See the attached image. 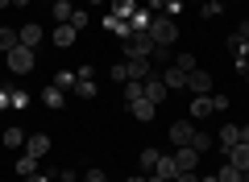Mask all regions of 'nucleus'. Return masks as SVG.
<instances>
[{
  "mask_svg": "<svg viewBox=\"0 0 249 182\" xmlns=\"http://www.w3.org/2000/svg\"><path fill=\"white\" fill-rule=\"evenodd\" d=\"M175 37H178L175 17H154L150 21V42L154 46H175Z\"/></svg>",
  "mask_w": 249,
  "mask_h": 182,
  "instance_id": "1",
  "label": "nucleus"
},
{
  "mask_svg": "<svg viewBox=\"0 0 249 182\" xmlns=\"http://www.w3.org/2000/svg\"><path fill=\"white\" fill-rule=\"evenodd\" d=\"M4 58H9V70H13V75H29L34 62H37V54L29 50V46H17V50H9Z\"/></svg>",
  "mask_w": 249,
  "mask_h": 182,
  "instance_id": "2",
  "label": "nucleus"
},
{
  "mask_svg": "<svg viewBox=\"0 0 249 182\" xmlns=\"http://www.w3.org/2000/svg\"><path fill=\"white\" fill-rule=\"evenodd\" d=\"M150 50H154L150 33H129L124 37V58H150Z\"/></svg>",
  "mask_w": 249,
  "mask_h": 182,
  "instance_id": "3",
  "label": "nucleus"
},
{
  "mask_svg": "<svg viewBox=\"0 0 249 182\" xmlns=\"http://www.w3.org/2000/svg\"><path fill=\"white\" fill-rule=\"evenodd\" d=\"M196 129H199V124H191V120L170 124V141H175V149H187V145H191V141H196Z\"/></svg>",
  "mask_w": 249,
  "mask_h": 182,
  "instance_id": "4",
  "label": "nucleus"
},
{
  "mask_svg": "<svg viewBox=\"0 0 249 182\" xmlns=\"http://www.w3.org/2000/svg\"><path fill=\"white\" fill-rule=\"evenodd\" d=\"M187 91L191 96H212V75L208 70H191L187 75Z\"/></svg>",
  "mask_w": 249,
  "mask_h": 182,
  "instance_id": "5",
  "label": "nucleus"
},
{
  "mask_svg": "<svg viewBox=\"0 0 249 182\" xmlns=\"http://www.w3.org/2000/svg\"><path fill=\"white\" fill-rule=\"evenodd\" d=\"M199 157H204V153H196L191 145H187V149H175V165H178V174H191V170L199 165Z\"/></svg>",
  "mask_w": 249,
  "mask_h": 182,
  "instance_id": "6",
  "label": "nucleus"
},
{
  "mask_svg": "<svg viewBox=\"0 0 249 182\" xmlns=\"http://www.w3.org/2000/svg\"><path fill=\"white\" fill-rule=\"evenodd\" d=\"M162 83H166V91H187V70H178L175 62H170V66L162 70Z\"/></svg>",
  "mask_w": 249,
  "mask_h": 182,
  "instance_id": "7",
  "label": "nucleus"
},
{
  "mask_svg": "<svg viewBox=\"0 0 249 182\" xmlns=\"http://www.w3.org/2000/svg\"><path fill=\"white\" fill-rule=\"evenodd\" d=\"M154 17H158V13H150L145 4H137V13L129 17V29H133V33H150V21Z\"/></svg>",
  "mask_w": 249,
  "mask_h": 182,
  "instance_id": "8",
  "label": "nucleus"
},
{
  "mask_svg": "<svg viewBox=\"0 0 249 182\" xmlns=\"http://www.w3.org/2000/svg\"><path fill=\"white\" fill-rule=\"evenodd\" d=\"M166 96H170V91H166V83H162V75H150V79H145V99H150V104H162Z\"/></svg>",
  "mask_w": 249,
  "mask_h": 182,
  "instance_id": "9",
  "label": "nucleus"
},
{
  "mask_svg": "<svg viewBox=\"0 0 249 182\" xmlns=\"http://www.w3.org/2000/svg\"><path fill=\"white\" fill-rule=\"evenodd\" d=\"M224 157H229V165H237L241 174L249 170V145H245V141H237V145H232V149H229Z\"/></svg>",
  "mask_w": 249,
  "mask_h": 182,
  "instance_id": "10",
  "label": "nucleus"
},
{
  "mask_svg": "<svg viewBox=\"0 0 249 182\" xmlns=\"http://www.w3.org/2000/svg\"><path fill=\"white\" fill-rule=\"evenodd\" d=\"M75 37H79V29H75V25H54V46H58V50H71Z\"/></svg>",
  "mask_w": 249,
  "mask_h": 182,
  "instance_id": "11",
  "label": "nucleus"
},
{
  "mask_svg": "<svg viewBox=\"0 0 249 182\" xmlns=\"http://www.w3.org/2000/svg\"><path fill=\"white\" fill-rule=\"evenodd\" d=\"M124 66H129V79H137V83H145V79L154 75L150 58H129V62H124Z\"/></svg>",
  "mask_w": 249,
  "mask_h": 182,
  "instance_id": "12",
  "label": "nucleus"
},
{
  "mask_svg": "<svg viewBox=\"0 0 249 182\" xmlns=\"http://www.w3.org/2000/svg\"><path fill=\"white\" fill-rule=\"evenodd\" d=\"M25 153L29 157H46L50 153V137H46V132H34V137L25 141Z\"/></svg>",
  "mask_w": 249,
  "mask_h": 182,
  "instance_id": "13",
  "label": "nucleus"
},
{
  "mask_svg": "<svg viewBox=\"0 0 249 182\" xmlns=\"http://www.w3.org/2000/svg\"><path fill=\"white\" fill-rule=\"evenodd\" d=\"M237 141H241V129H237V124H224V129L216 132V145H220L224 153H229V149L237 145Z\"/></svg>",
  "mask_w": 249,
  "mask_h": 182,
  "instance_id": "14",
  "label": "nucleus"
},
{
  "mask_svg": "<svg viewBox=\"0 0 249 182\" xmlns=\"http://www.w3.org/2000/svg\"><path fill=\"white\" fill-rule=\"evenodd\" d=\"M212 112H216V108H212V96H191V116H196V120H208Z\"/></svg>",
  "mask_w": 249,
  "mask_h": 182,
  "instance_id": "15",
  "label": "nucleus"
},
{
  "mask_svg": "<svg viewBox=\"0 0 249 182\" xmlns=\"http://www.w3.org/2000/svg\"><path fill=\"white\" fill-rule=\"evenodd\" d=\"M17 33H21V46H29V50H37V46H42V25H21L17 29Z\"/></svg>",
  "mask_w": 249,
  "mask_h": 182,
  "instance_id": "16",
  "label": "nucleus"
},
{
  "mask_svg": "<svg viewBox=\"0 0 249 182\" xmlns=\"http://www.w3.org/2000/svg\"><path fill=\"white\" fill-rule=\"evenodd\" d=\"M21 46V33L13 25H0V54H9V50H17Z\"/></svg>",
  "mask_w": 249,
  "mask_h": 182,
  "instance_id": "17",
  "label": "nucleus"
},
{
  "mask_svg": "<svg viewBox=\"0 0 249 182\" xmlns=\"http://www.w3.org/2000/svg\"><path fill=\"white\" fill-rule=\"evenodd\" d=\"M154 174H158V178H166V182H175V178H178L175 157H166V153H162V157H158V165H154Z\"/></svg>",
  "mask_w": 249,
  "mask_h": 182,
  "instance_id": "18",
  "label": "nucleus"
},
{
  "mask_svg": "<svg viewBox=\"0 0 249 182\" xmlns=\"http://www.w3.org/2000/svg\"><path fill=\"white\" fill-rule=\"evenodd\" d=\"M108 9H112V17H121V21H129L137 13V0H108Z\"/></svg>",
  "mask_w": 249,
  "mask_h": 182,
  "instance_id": "19",
  "label": "nucleus"
},
{
  "mask_svg": "<svg viewBox=\"0 0 249 182\" xmlns=\"http://www.w3.org/2000/svg\"><path fill=\"white\" fill-rule=\"evenodd\" d=\"M104 29H108V33H116V37H121V42H124V37H129V33H133V29H129V21L112 17V13H108V17H104Z\"/></svg>",
  "mask_w": 249,
  "mask_h": 182,
  "instance_id": "20",
  "label": "nucleus"
},
{
  "mask_svg": "<svg viewBox=\"0 0 249 182\" xmlns=\"http://www.w3.org/2000/svg\"><path fill=\"white\" fill-rule=\"evenodd\" d=\"M129 112H133L137 120H154V116H158V104H150V99H137V104H129Z\"/></svg>",
  "mask_w": 249,
  "mask_h": 182,
  "instance_id": "21",
  "label": "nucleus"
},
{
  "mask_svg": "<svg viewBox=\"0 0 249 182\" xmlns=\"http://www.w3.org/2000/svg\"><path fill=\"white\" fill-rule=\"evenodd\" d=\"M124 99H129V104L145 99V83H137V79H124Z\"/></svg>",
  "mask_w": 249,
  "mask_h": 182,
  "instance_id": "22",
  "label": "nucleus"
},
{
  "mask_svg": "<svg viewBox=\"0 0 249 182\" xmlns=\"http://www.w3.org/2000/svg\"><path fill=\"white\" fill-rule=\"evenodd\" d=\"M216 145V137L212 132H204V129H196V141H191V149H196V153H208V149Z\"/></svg>",
  "mask_w": 249,
  "mask_h": 182,
  "instance_id": "23",
  "label": "nucleus"
},
{
  "mask_svg": "<svg viewBox=\"0 0 249 182\" xmlns=\"http://www.w3.org/2000/svg\"><path fill=\"white\" fill-rule=\"evenodd\" d=\"M158 149H142V157H137V165H142V174H154V165H158Z\"/></svg>",
  "mask_w": 249,
  "mask_h": 182,
  "instance_id": "24",
  "label": "nucleus"
},
{
  "mask_svg": "<svg viewBox=\"0 0 249 182\" xmlns=\"http://www.w3.org/2000/svg\"><path fill=\"white\" fill-rule=\"evenodd\" d=\"M71 13H75L71 0H54V21H58V25H67V21H71Z\"/></svg>",
  "mask_w": 249,
  "mask_h": 182,
  "instance_id": "25",
  "label": "nucleus"
},
{
  "mask_svg": "<svg viewBox=\"0 0 249 182\" xmlns=\"http://www.w3.org/2000/svg\"><path fill=\"white\" fill-rule=\"evenodd\" d=\"M216 182H245V174H241L237 165H229V162H224V165H220V174H216Z\"/></svg>",
  "mask_w": 249,
  "mask_h": 182,
  "instance_id": "26",
  "label": "nucleus"
},
{
  "mask_svg": "<svg viewBox=\"0 0 249 182\" xmlns=\"http://www.w3.org/2000/svg\"><path fill=\"white\" fill-rule=\"evenodd\" d=\"M42 104L46 108H62V87H46V91H42Z\"/></svg>",
  "mask_w": 249,
  "mask_h": 182,
  "instance_id": "27",
  "label": "nucleus"
},
{
  "mask_svg": "<svg viewBox=\"0 0 249 182\" xmlns=\"http://www.w3.org/2000/svg\"><path fill=\"white\" fill-rule=\"evenodd\" d=\"M17 174H21V178H29V174H37V157H17Z\"/></svg>",
  "mask_w": 249,
  "mask_h": 182,
  "instance_id": "28",
  "label": "nucleus"
},
{
  "mask_svg": "<svg viewBox=\"0 0 249 182\" xmlns=\"http://www.w3.org/2000/svg\"><path fill=\"white\" fill-rule=\"evenodd\" d=\"M21 141H25L21 129H4V145H9V149H21Z\"/></svg>",
  "mask_w": 249,
  "mask_h": 182,
  "instance_id": "29",
  "label": "nucleus"
},
{
  "mask_svg": "<svg viewBox=\"0 0 249 182\" xmlns=\"http://www.w3.org/2000/svg\"><path fill=\"white\" fill-rule=\"evenodd\" d=\"M75 96L91 99V96H96V83H91V79H79V83H75Z\"/></svg>",
  "mask_w": 249,
  "mask_h": 182,
  "instance_id": "30",
  "label": "nucleus"
},
{
  "mask_svg": "<svg viewBox=\"0 0 249 182\" xmlns=\"http://www.w3.org/2000/svg\"><path fill=\"white\" fill-rule=\"evenodd\" d=\"M75 83H79V75H75V70H62V75H58V83H54V87H62V91L71 87V91H75Z\"/></svg>",
  "mask_w": 249,
  "mask_h": 182,
  "instance_id": "31",
  "label": "nucleus"
},
{
  "mask_svg": "<svg viewBox=\"0 0 249 182\" xmlns=\"http://www.w3.org/2000/svg\"><path fill=\"white\" fill-rule=\"evenodd\" d=\"M220 9H224V0H204V4H199V13H204V17H216Z\"/></svg>",
  "mask_w": 249,
  "mask_h": 182,
  "instance_id": "32",
  "label": "nucleus"
},
{
  "mask_svg": "<svg viewBox=\"0 0 249 182\" xmlns=\"http://www.w3.org/2000/svg\"><path fill=\"white\" fill-rule=\"evenodd\" d=\"M175 66H178V70H187V75H191V70H199V66H196V58H191V54H178V58H175Z\"/></svg>",
  "mask_w": 249,
  "mask_h": 182,
  "instance_id": "33",
  "label": "nucleus"
},
{
  "mask_svg": "<svg viewBox=\"0 0 249 182\" xmlns=\"http://www.w3.org/2000/svg\"><path fill=\"white\" fill-rule=\"evenodd\" d=\"M67 25H75V29H83V25H88V13H83V9H75V13H71V21H67Z\"/></svg>",
  "mask_w": 249,
  "mask_h": 182,
  "instance_id": "34",
  "label": "nucleus"
},
{
  "mask_svg": "<svg viewBox=\"0 0 249 182\" xmlns=\"http://www.w3.org/2000/svg\"><path fill=\"white\" fill-rule=\"evenodd\" d=\"M150 58H158V62H170V46H154V50H150Z\"/></svg>",
  "mask_w": 249,
  "mask_h": 182,
  "instance_id": "35",
  "label": "nucleus"
},
{
  "mask_svg": "<svg viewBox=\"0 0 249 182\" xmlns=\"http://www.w3.org/2000/svg\"><path fill=\"white\" fill-rule=\"evenodd\" d=\"M232 37H237V42H245V46H249V21H241V25L232 29Z\"/></svg>",
  "mask_w": 249,
  "mask_h": 182,
  "instance_id": "36",
  "label": "nucleus"
},
{
  "mask_svg": "<svg viewBox=\"0 0 249 182\" xmlns=\"http://www.w3.org/2000/svg\"><path fill=\"white\" fill-rule=\"evenodd\" d=\"M112 79H116V83H124V79H129V66H124V62H116V66H112Z\"/></svg>",
  "mask_w": 249,
  "mask_h": 182,
  "instance_id": "37",
  "label": "nucleus"
},
{
  "mask_svg": "<svg viewBox=\"0 0 249 182\" xmlns=\"http://www.w3.org/2000/svg\"><path fill=\"white\" fill-rule=\"evenodd\" d=\"M9 104H13V87H0V112H4Z\"/></svg>",
  "mask_w": 249,
  "mask_h": 182,
  "instance_id": "38",
  "label": "nucleus"
},
{
  "mask_svg": "<svg viewBox=\"0 0 249 182\" xmlns=\"http://www.w3.org/2000/svg\"><path fill=\"white\" fill-rule=\"evenodd\" d=\"M25 104H29V96H25V91H13V104H9V108H25Z\"/></svg>",
  "mask_w": 249,
  "mask_h": 182,
  "instance_id": "39",
  "label": "nucleus"
},
{
  "mask_svg": "<svg viewBox=\"0 0 249 182\" xmlns=\"http://www.w3.org/2000/svg\"><path fill=\"white\" fill-rule=\"evenodd\" d=\"M175 182H204V178H199V174H196V170H191V174H178V178H175Z\"/></svg>",
  "mask_w": 249,
  "mask_h": 182,
  "instance_id": "40",
  "label": "nucleus"
},
{
  "mask_svg": "<svg viewBox=\"0 0 249 182\" xmlns=\"http://www.w3.org/2000/svg\"><path fill=\"white\" fill-rule=\"evenodd\" d=\"M88 182H104V174H100V170H88Z\"/></svg>",
  "mask_w": 249,
  "mask_h": 182,
  "instance_id": "41",
  "label": "nucleus"
},
{
  "mask_svg": "<svg viewBox=\"0 0 249 182\" xmlns=\"http://www.w3.org/2000/svg\"><path fill=\"white\" fill-rule=\"evenodd\" d=\"M29 182H50V174H29Z\"/></svg>",
  "mask_w": 249,
  "mask_h": 182,
  "instance_id": "42",
  "label": "nucleus"
},
{
  "mask_svg": "<svg viewBox=\"0 0 249 182\" xmlns=\"http://www.w3.org/2000/svg\"><path fill=\"white\" fill-rule=\"evenodd\" d=\"M241 141H245V145H249V124H241Z\"/></svg>",
  "mask_w": 249,
  "mask_h": 182,
  "instance_id": "43",
  "label": "nucleus"
},
{
  "mask_svg": "<svg viewBox=\"0 0 249 182\" xmlns=\"http://www.w3.org/2000/svg\"><path fill=\"white\" fill-rule=\"evenodd\" d=\"M145 182H166V178H158V174H145Z\"/></svg>",
  "mask_w": 249,
  "mask_h": 182,
  "instance_id": "44",
  "label": "nucleus"
},
{
  "mask_svg": "<svg viewBox=\"0 0 249 182\" xmlns=\"http://www.w3.org/2000/svg\"><path fill=\"white\" fill-rule=\"evenodd\" d=\"M124 182H145V174H133V178H124Z\"/></svg>",
  "mask_w": 249,
  "mask_h": 182,
  "instance_id": "45",
  "label": "nucleus"
},
{
  "mask_svg": "<svg viewBox=\"0 0 249 182\" xmlns=\"http://www.w3.org/2000/svg\"><path fill=\"white\" fill-rule=\"evenodd\" d=\"M9 4H13V0H0V9H9Z\"/></svg>",
  "mask_w": 249,
  "mask_h": 182,
  "instance_id": "46",
  "label": "nucleus"
},
{
  "mask_svg": "<svg viewBox=\"0 0 249 182\" xmlns=\"http://www.w3.org/2000/svg\"><path fill=\"white\" fill-rule=\"evenodd\" d=\"M88 4H108V0H88Z\"/></svg>",
  "mask_w": 249,
  "mask_h": 182,
  "instance_id": "47",
  "label": "nucleus"
},
{
  "mask_svg": "<svg viewBox=\"0 0 249 182\" xmlns=\"http://www.w3.org/2000/svg\"><path fill=\"white\" fill-rule=\"evenodd\" d=\"M191 4H204V0H191Z\"/></svg>",
  "mask_w": 249,
  "mask_h": 182,
  "instance_id": "48",
  "label": "nucleus"
},
{
  "mask_svg": "<svg viewBox=\"0 0 249 182\" xmlns=\"http://www.w3.org/2000/svg\"><path fill=\"white\" fill-rule=\"evenodd\" d=\"M71 4H75V0H71Z\"/></svg>",
  "mask_w": 249,
  "mask_h": 182,
  "instance_id": "49",
  "label": "nucleus"
},
{
  "mask_svg": "<svg viewBox=\"0 0 249 182\" xmlns=\"http://www.w3.org/2000/svg\"><path fill=\"white\" fill-rule=\"evenodd\" d=\"M245 182H249V178H245Z\"/></svg>",
  "mask_w": 249,
  "mask_h": 182,
  "instance_id": "50",
  "label": "nucleus"
}]
</instances>
